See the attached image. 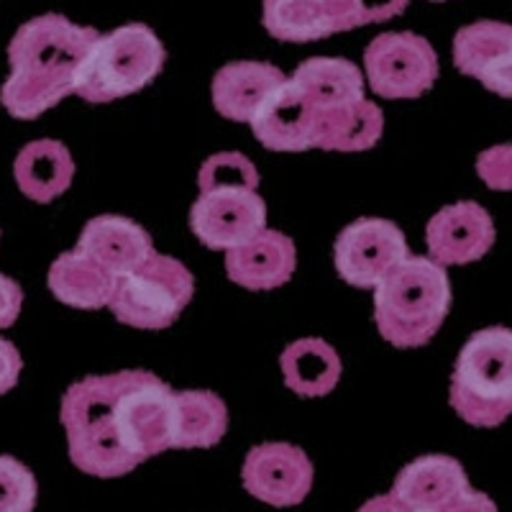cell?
Instances as JSON below:
<instances>
[{
  "label": "cell",
  "mask_w": 512,
  "mask_h": 512,
  "mask_svg": "<svg viewBox=\"0 0 512 512\" xmlns=\"http://www.w3.org/2000/svg\"><path fill=\"white\" fill-rule=\"evenodd\" d=\"M21 367H24V361H21L16 346L6 338H0V395H6L8 390L16 387L18 377H21Z\"/></svg>",
  "instance_id": "f546056e"
},
{
  "label": "cell",
  "mask_w": 512,
  "mask_h": 512,
  "mask_svg": "<svg viewBox=\"0 0 512 512\" xmlns=\"http://www.w3.org/2000/svg\"><path fill=\"white\" fill-rule=\"evenodd\" d=\"M469 489L464 466L451 456L431 454L410 461L392 484V495L420 512H438Z\"/></svg>",
  "instance_id": "ac0fdd59"
},
{
  "label": "cell",
  "mask_w": 512,
  "mask_h": 512,
  "mask_svg": "<svg viewBox=\"0 0 512 512\" xmlns=\"http://www.w3.org/2000/svg\"><path fill=\"white\" fill-rule=\"evenodd\" d=\"M169 384L144 369L75 382L62 397L72 464L85 474L116 479L172 448Z\"/></svg>",
  "instance_id": "6da1fadb"
},
{
  "label": "cell",
  "mask_w": 512,
  "mask_h": 512,
  "mask_svg": "<svg viewBox=\"0 0 512 512\" xmlns=\"http://www.w3.org/2000/svg\"><path fill=\"white\" fill-rule=\"evenodd\" d=\"M451 408L474 428H497L512 415V331L482 328L459 351Z\"/></svg>",
  "instance_id": "277c9868"
},
{
  "label": "cell",
  "mask_w": 512,
  "mask_h": 512,
  "mask_svg": "<svg viewBox=\"0 0 512 512\" xmlns=\"http://www.w3.org/2000/svg\"><path fill=\"white\" fill-rule=\"evenodd\" d=\"M369 88L382 98H420L436 85L438 54L413 31H387L364 52Z\"/></svg>",
  "instance_id": "52a82bcc"
},
{
  "label": "cell",
  "mask_w": 512,
  "mask_h": 512,
  "mask_svg": "<svg viewBox=\"0 0 512 512\" xmlns=\"http://www.w3.org/2000/svg\"><path fill=\"white\" fill-rule=\"evenodd\" d=\"M454 64L492 93L512 98V26L477 21L459 29L454 39Z\"/></svg>",
  "instance_id": "4fadbf2b"
},
{
  "label": "cell",
  "mask_w": 512,
  "mask_h": 512,
  "mask_svg": "<svg viewBox=\"0 0 512 512\" xmlns=\"http://www.w3.org/2000/svg\"><path fill=\"white\" fill-rule=\"evenodd\" d=\"M297 251L280 231L256 233L254 239L226 251L228 280L246 290H274L292 280Z\"/></svg>",
  "instance_id": "9a60e30c"
},
{
  "label": "cell",
  "mask_w": 512,
  "mask_h": 512,
  "mask_svg": "<svg viewBox=\"0 0 512 512\" xmlns=\"http://www.w3.org/2000/svg\"><path fill=\"white\" fill-rule=\"evenodd\" d=\"M384 131V116L379 105L361 98L356 103L318 111V144L326 152H367Z\"/></svg>",
  "instance_id": "cb8c5ba5"
},
{
  "label": "cell",
  "mask_w": 512,
  "mask_h": 512,
  "mask_svg": "<svg viewBox=\"0 0 512 512\" xmlns=\"http://www.w3.org/2000/svg\"><path fill=\"white\" fill-rule=\"evenodd\" d=\"M47 282L59 303L80 310L105 308L116 287V277L80 249L57 256Z\"/></svg>",
  "instance_id": "ffe728a7"
},
{
  "label": "cell",
  "mask_w": 512,
  "mask_h": 512,
  "mask_svg": "<svg viewBox=\"0 0 512 512\" xmlns=\"http://www.w3.org/2000/svg\"><path fill=\"white\" fill-rule=\"evenodd\" d=\"M164 59V44L144 24H128L111 34H100L82 64L75 93L88 103H111L134 95L157 80Z\"/></svg>",
  "instance_id": "5b68a950"
},
{
  "label": "cell",
  "mask_w": 512,
  "mask_h": 512,
  "mask_svg": "<svg viewBox=\"0 0 512 512\" xmlns=\"http://www.w3.org/2000/svg\"><path fill=\"white\" fill-rule=\"evenodd\" d=\"M354 3L356 29L367 24H379L400 16L408 8V0H351Z\"/></svg>",
  "instance_id": "83f0119b"
},
{
  "label": "cell",
  "mask_w": 512,
  "mask_h": 512,
  "mask_svg": "<svg viewBox=\"0 0 512 512\" xmlns=\"http://www.w3.org/2000/svg\"><path fill=\"white\" fill-rule=\"evenodd\" d=\"M75 249L85 251L100 267L108 269L116 280L139 269L141 264L149 262L157 254L152 236L139 223L123 216H98L88 221Z\"/></svg>",
  "instance_id": "2e32d148"
},
{
  "label": "cell",
  "mask_w": 512,
  "mask_h": 512,
  "mask_svg": "<svg viewBox=\"0 0 512 512\" xmlns=\"http://www.w3.org/2000/svg\"><path fill=\"white\" fill-rule=\"evenodd\" d=\"M292 82L308 95L315 111H331L364 98V77L359 67L341 57L305 59L292 75Z\"/></svg>",
  "instance_id": "7402d4cb"
},
{
  "label": "cell",
  "mask_w": 512,
  "mask_h": 512,
  "mask_svg": "<svg viewBox=\"0 0 512 512\" xmlns=\"http://www.w3.org/2000/svg\"><path fill=\"white\" fill-rule=\"evenodd\" d=\"M24 305V292L11 277L0 274V328H11L21 315Z\"/></svg>",
  "instance_id": "f1b7e54d"
},
{
  "label": "cell",
  "mask_w": 512,
  "mask_h": 512,
  "mask_svg": "<svg viewBox=\"0 0 512 512\" xmlns=\"http://www.w3.org/2000/svg\"><path fill=\"white\" fill-rule=\"evenodd\" d=\"M241 479L256 500L272 507H292L313 489V461L292 443H262L246 454Z\"/></svg>",
  "instance_id": "30bf717a"
},
{
  "label": "cell",
  "mask_w": 512,
  "mask_h": 512,
  "mask_svg": "<svg viewBox=\"0 0 512 512\" xmlns=\"http://www.w3.org/2000/svg\"><path fill=\"white\" fill-rule=\"evenodd\" d=\"M190 228L208 249H236L267 228V205L256 190L200 192L190 208Z\"/></svg>",
  "instance_id": "9c48e42d"
},
{
  "label": "cell",
  "mask_w": 512,
  "mask_h": 512,
  "mask_svg": "<svg viewBox=\"0 0 512 512\" xmlns=\"http://www.w3.org/2000/svg\"><path fill=\"white\" fill-rule=\"evenodd\" d=\"M425 244L443 267L472 264L495 244V223L487 210L472 200L446 205L425 226Z\"/></svg>",
  "instance_id": "8fae6325"
},
{
  "label": "cell",
  "mask_w": 512,
  "mask_h": 512,
  "mask_svg": "<svg viewBox=\"0 0 512 512\" xmlns=\"http://www.w3.org/2000/svg\"><path fill=\"white\" fill-rule=\"evenodd\" d=\"M408 256L405 233L384 218H359L349 223L333 246V264L341 280L361 290H374Z\"/></svg>",
  "instance_id": "ba28073f"
},
{
  "label": "cell",
  "mask_w": 512,
  "mask_h": 512,
  "mask_svg": "<svg viewBox=\"0 0 512 512\" xmlns=\"http://www.w3.org/2000/svg\"><path fill=\"white\" fill-rule=\"evenodd\" d=\"M262 21L274 39L295 44L356 29L351 0H264Z\"/></svg>",
  "instance_id": "5bb4252c"
},
{
  "label": "cell",
  "mask_w": 512,
  "mask_h": 512,
  "mask_svg": "<svg viewBox=\"0 0 512 512\" xmlns=\"http://www.w3.org/2000/svg\"><path fill=\"white\" fill-rule=\"evenodd\" d=\"M192 292L195 280L190 269L180 259L154 254L139 269L118 277L108 308L123 326L162 331L180 318Z\"/></svg>",
  "instance_id": "8992f818"
},
{
  "label": "cell",
  "mask_w": 512,
  "mask_h": 512,
  "mask_svg": "<svg viewBox=\"0 0 512 512\" xmlns=\"http://www.w3.org/2000/svg\"><path fill=\"white\" fill-rule=\"evenodd\" d=\"M359 512H420V510H415V507H410L408 502H402L400 497H395L390 492V495H379V497H372L369 502H364V505L359 507Z\"/></svg>",
  "instance_id": "1f68e13d"
},
{
  "label": "cell",
  "mask_w": 512,
  "mask_h": 512,
  "mask_svg": "<svg viewBox=\"0 0 512 512\" xmlns=\"http://www.w3.org/2000/svg\"><path fill=\"white\" fill-rule=\"evenodd\" d=\"M285 80V72L269 62H231L213 77V105L228 121L249 123Z\"/></svg>",
  "instance_id": "e0dca14e"
},
{
  "label": "cell",
  "mask_w": 512,
  "mask_h": 512,
  "mask_svg": "<svg viewBox=\"0 0 512 512\" xmlns=\"http://www.w3.org/2000/svg\"><path fill=\"white\" fill-rule=\"evenodd\" d=\"M285 384L303 397H326L341 379V356L323 338L292 341L280 356Z\"/></svg>",
  "instance_id": "603a6c76"
},
{
  "label": "cell",
  "mask_w": 512,
  "mask_h": 512,
  "mask_svg": "<svg viewBox=\"0 0 512 512\" xmlns=\"http://www.w3.org/2000/svg\"><path fill=\"white\" fill-rule=\"evenodd\" d=\"M228 428L226 402L216 392L185 390L172 397V448H210Z\"/></svg>",
  "instance_id": "44dd1931"
},
{
  "label": "cell",
  "mask_w": 512,
  "mask_h": 512,
  "mask_svg": "<svg viewBox=\"0 0 512 512\" xmlns=\"http://www.w3.org/2000/svg\"><path fill=\"white\" fill-rule=\"evenodd\" d=\"M477 175L489 190H512V144L484 149L477 159Z\"/></svg>",
  "instance_id": "4316f807"
},
{
  "label": "cell",
  "mask_w": 512,
  "mask_h": 512,
  "mask_svg": "<svg viewBox=\"0 0 512 512\" xmlns=\"http://www.w3.org/2000/svg\"><path fill=\"white\" fill-rule=\"evenodd\" d=\"M200 192L213 190H256L259 172L241 152H221L205 159L198 172Z\"/></svg>",
  "instance_id": "d4e9b609"
},
{
  "label": "cell",
  "mask_w": 512,
  "mask_h": 512,
  "mask_svg": "<svg viewBox=\"0 0 512 512\" xmlns=\"http://www.w3.org/2000/svg\"><path fill=\"white\" fill-rule=\"evenodd\" d=\"M36 479L26 464L0 456V512H34Z\"/></svg>",
  "instance_id": "484cf974"
},
{
  "label": "cell",
  "mask_w": 512,
  "mask_h": 512,
  "mask_svg": "<svg viewBox=\"0 0 512 512\" xmlns=\"http://www.w3.org/2000/svg\"><path fill=\"white\" fill-rule=\"evenodd\" d=\"M451 308V282L431 256H408L374 287V320L384 341L418 349L438 333Z\"/></svg>",
  "instance_id": "3957f363"
},
{
  "label": "cell",
  "mask_w": 512,
  "mask_h": 512,
  "mask_svg": "<svg viewBox=\"0 0 512 512\" xmlns=\"http://www.w3.org/2000/svg\"><path fill=\"white\" fill-rule=\"evenodd\" d=\"M438 3H441V0H438Z\"/></svg>",
  "instance_id": "d6a6232c"
},
{
  "label": "cell",
  "mask_w": 512,
  "mask_h": 512,
  "mask_svg": "<svg viewBox=\"0 0 512 512\" xmlns=\"http://www.w3.org/2000/svg\"><path fill=\"white\" fill-rule=\"evenodd\" d=\"M251 131L272 152H308L318 144V111L287 77L251 118Z\"/></svg>",
  "instance_id": "7c38bea8"
},
{
  "label": "cell",
  "mask_w": 512,
  "mask_h": 512,
  "mask_svg": "<svg viewBox=\"0 0 512 512\" xmlns=\"http://www.w3.org/2000/svg\"><path fill=\"white\" fill-rule=\"evenodd\" d=\"M100 39L93 26H77L59 13L26 21L8 44L11 75L0 103L18 121H34L77 90L82 64Z\"/></svg>",
  "instance_id": "7a4b0ae2"
},
{
  "label": "cell",
  "mask_w": 512,
  "mask_h": 512,
  "mask_svg": "<svg viewBox=\"0 0 512 512\" xmlns=\"http://www.w3.org/2000/svg\"><path fill=\"white\" fill-rule=\"evenodd\" d=\"M18 190L34 203H52L75 177L70 149L57 139H39L26 144L13 164Z\"/></svg>",
  "instance_id": "d6986e66"
},
{
  "label": "cell",
  "mask_w": 512,
  "mask_h": 512,
  "mask_svg": "<svg viewBox=\"0 0 512 512\" xmlns=\"http://www.w3.org/2000/svg\"><path fill=\"white\" fill-rule=\"evenodd\" d=\"M438 512H500L497 505L492 502V497H487L484 492H477V489H464L459 497L443 505Z\"/></svg>",
  "instance_id": "4dcf8cb0"
}]
</instances>
